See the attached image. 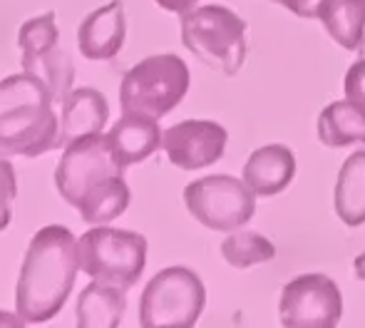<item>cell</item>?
<instances>
[{"label": "cell", "mask_w": 365, "mask_h": 328, "mask_svg": "<svg viewBox=\"0 0 365 328\" xmlns=\"http://www.w3.org/2000/svg\"><path fill=\"white\" fill-rule=\"evenodd\" d=\"M60 197L80 212L87 224H110L130 207V184L107 135H87L65 147L55 169Z\"/></svg>", "instance_id": "cell-1"}, {"label": "cell", "mask_w": 365, "mask_h": 328, "mask_svg": "<svg viewBox=\"0 0 365 328\" xmlns=\"http://www.w3.org/2000/svg\"><path fill=\"white\" fill-rule=\"evenodd\" d=\"M80 251L68 227H43L28 244L18 286L15 314L25 326L48 324L68 304L80 271Z\"/></svg>", "instance_id": "cell-2"}, {"label": "cell", "mask_w": 365, "mask_h": 328, "mask_svg": "<svg viewBox=\"0 0 365 328\" xmlns=\"http://www.w3.org/2000/svg\"><path fill=\"white\" fill-rule=\"evenodd\" d=\"M60 147L55 95L38 75L0 80V157H35Z\"/></svg>", "instance_id": "cell-3"}, {"label": "cell", "mask_w": 365, "mask_h": 328, "mask_svg": "<svg viewBox=\"0 0 365 328\" xmlns=\"http://www.w3.org/2000/svg\"><path fill=\"white\" fill-rule=\"evenodd\" d=\"M182 43L194 58L234 78L246 60V23L224 5H202L182 13Z\"/></svg>", "instance_id": "cell-4"}, {"label": "cell", "mask_w": 365, "mask_h": 328, "mask_svg": "<svg viewBox=\"0 0 365 328\" xmlns=\"http://www.w3.org/2000/svg\"><path fill=\"white\" fill-rule=\"evenodd\" d=\"M189 68L177 55H149L130 68L120 85L122 112L159 117L169 115L189 92Z\"/></svg>", "instance_id": "cell-5"}, {"label": "cell", "mask_w": 365, "mask_h": 328, "mask_svg": "<svg viewBox=\"0 0 365 328\" xmlns=\"http://www.w3.org/2000/svg\"><path fill=\"white\" fill-rule=\"evenodd\" d=\"M147 239L127 229L95 224L77 239L80 266L102 284L132 289L147 266Z\"/></svg>", "instance_id": "cell-6"}, {"label": "cell", "mask_w": 365, "mask_h": 328, "mask_svg": "<svg viewBox=\"0 0 365 328\" xmlns=\"http://www.w3.org/2000/svg\"><path fill=\"white\" fill-rule=\"evenodd\" d=\"M204 306V281L187 266H169L145 286L140 324L145 328H192L197 326Z\"/></svg>", "instance_id": "cell-7"}, {"label": "cell", "mask_w": 365, "mask_h": 328, "mask_svg": "<svg viewBox=\"0 0 365 328\" xmlns=\"http://www.w3.org/2000/svg\"><path fill=\"white\" fill-rule=\"evenodd\" d=\"M184 204L189 214L214 232H236L251 222L256 212V194L244 179L212 174L187 184Z\"/></svg>", "instance_id": "cell-8"}, {"label": "cell", "mask_w": 365, "mask_h": 328, "mask_svg": "<svg viewBox=\"0 0 365 328\" xmlns=\"http://www.w3.org/2000/svg\"><path fill=\"white\" fill-rule=\"evenodd\" d=\"M18 45L23 50L25 73L43 78L53 90L55 102H63L73 90L75 68L68 53L60 48V28L55 23V13L25 20L18 30Z\"/></svg>", "instance_id": "cell-9"}, {"label": "cell", "mask_w": 365, "mask_h": 328, "mask_svg": "<svg viewBox=\"0 0 365 328\" xmlns=\"http://www.w3.org/2000/svg\"><path fill=\"white\" fill-rule=\"evenodd\" d=\"M343 316V296L323 274H303L284 286L279 321L286 328H333Z\"/></svg>", "instance_id": "cell-10"}, {"label": "cell", "mask_w": 365, "mask_h": 328, "mask_svg": "<svg viewBox=\"0 0 365 328\" xmlns=\"http://www.w3.org/2000/svg\"><path fill=\"white\" fill-rule=\"evenodd\" d=\"M229 132L212 120H184L164 132L162 147L169 162L184 172L217 164L226 152Z\"/></svg>", "instance_id": "cell-11"}, {"label": "cell", "mask_w": 365, "mask_h": 328, "mask_svg": "<svg viewBox=\"0 0 365 328\" xmlns=\"http://www.w3.org/2000/svg\"><path fill=\"white\" fill-rule=\"evenodd\" d=\"M127 38L125 3L110 0L102 8L92 10L77 28V48L87 60H115Z\"/></svg>", "instance_id": "cell-12"}, {"label": "cell", "mask_w": 365, "mask_h": 328, "mask_svg": "<svg viewBox=\"0 0 365 328\" xmlns=\"http://www.w3.org/2000/svg\"><path fill=\"white\" fill-rule=\"evenodd\" d=\"M162 140L164 132L159 130L157 120L147 115H137V112H122L115 127L107 132V142H110L117 162L125 169L149 160L162 147Z\"/></svg>", "instance_id": "cell-13"}, {"label": "cell", "mask_w": 365, "mask_h": 328, "mask_svg": "<svg viewBox=\"0 0 365 328\" xmlns=\"http://www.w3.org/2000/svg\"><path fill=\"white\" fill-rule=\"evenodd\" d=\"M110 120V105L105 95L95 87H77L63 100L60 117V147L87 135H100Z\"/></svg>", "instance_id": "cell-14"}, {"label": "cell", "mask_w": 365, "mask_h": 328, "mask_svg": "<svg viewBox=\"0 0 365 328\" xmlns=\"http://www.w3.org/2000/svg\"><path fill=\"white\" fill-rule=\"evenodd\" d=\"M296 157L286 145L259 147L244 164V182L256 197H276L293 182Z\"/></svg>", "instance_id": "cell-15"}, {"label": "cell", "mask_w": 365, "mask_h": 328, "mask_svg": "<svg viewBox=\"0 0 365 328\" xmlns=\"http://www.w3.org/2000/svg\"><path fill=\"white\" fill-rule=\"evenodd\" d=\"M127 289L95 281L77 296V326L80 328H117L127 309Z\"/></svg>", "instance_id": "cell-16"}, {"label": "cell", "mask_w": 365, "mask_h": 328, "mask_svg": "<svg viewBox=\"0 0 365 328\" xmlns=\"http://www.w3.org/2000/svg\"><path fill=\"white\" fill-rule=\"evenodd\" d=\"M318 20L336 45L365 55V0H326Z\"/></svg>", "instance_id": "cell-17"}, {"label": "cell", "mask_w": 365, "mask_h": 328, "mask_svg": "<svg viewBox=\"0 0 365 328\" xmlns=\"http://www.w3.org/2000/svg\"><path fill=\"white\" fill-rule=\"evenodd\" d=\"M318 140L326 147H333V150L358 145V142L365 145V110L348 97L331 102L318 115Z\"/></svg>", "instance_id": "cell-18"}, {"label": "cell", "mask_w": 365, "mask_h": 328, "mask_svg": "<svg viewBox=\"0 0 365 328\" xmlns=\"http://www.w3.org/2000/svg\"><path fill=\"white\" fill-rule=\"evenodd\" d=\"M336 214L348 227L365 224V150L353 152L338 172Z\"/></svg>", "instance_id": "cell-19"}, {"label": "cell", "mask_w": 365, "mask_h": 328, "mask_svg": "<svg viewBox=\"0 0 365 328\" xmlns=\"http://www.w3.org/2000/svg\"><path fill=\"white\" fill-rule=\"evenodd\" d=\"M221 256L234 269H249V266L274 259L276 246L259 232H234L221 244Z\"/></svg>", "instance_id": "cell-20"}, {"label": "cell", "mask_w": 365, "mask_h": 328, "mask_svg": "<svg viewBox=\"0 0 365 328\" xmlns=\"http://www.w3.org/2000/svg\"><path fill=\"white\" fill-rule=\"evenodd\" d=\"M18 197V177L15 167L5 157H0V232L8 229L13 219V202Z\"/></svg>", "instance_id": "cell-21"}, {"label": "cell", "mask_w": 365, "mask_h": 328, "mask_svg": "<svg viewBox=\"0 0 365 328\" xmlns=\"http://www.w3.org/2000/svg\"><path fill=\"white\" fill-rule=\"evenodd\" d=\"M343 92H346L348 100L365 110V58L348 68L346 80H343Z\"/></svg>", "instance_id": "cell-22"}, {"label": "cell", "mask_w": 365, "mask_h": 328, "mask_svg": "<svg viewBox=\"0 0 365 328\" xmlns=\"http://www.w3.org/2000/svg\"><path fill=\"white\" fill-rule=\"evenodd\" d=\"M274 3L284 5V8H289L293 15H298V18H316L318 20V13H321V5L326 3V0H274Z\"/></svg>", "instance_id": "cell-23"}, {"label": "cell", "mask_w": 365, "mask_h": 328, "mask_svg": "<svg viewBox=\"0 0 365 328\" xmlns=\"http://www.w3.org/2000/svg\"><path fill=\"white\" fill-rule=\"evenodd\" d=\"M154 3H157L162 10H169V13L182 15V13H187V10H192L199 0H154Z\"/></svg>", "instance_id": "cell-24"}, {"label": "cell", "mask_w": 365, "mask_h": 328, "mask_svg": "<svg viewBox=\"0 0 365 328\" xmlns=\"http://www.w3.org/2000/svg\"><path fill=\"white\" fill-rule=\"evenodd\" d=\"M353 266H356V276H358V279L365 281V251H363L361 256H356V264H353Z\"/></svg>", "instance_id": "cell-25"}]
</instances>
